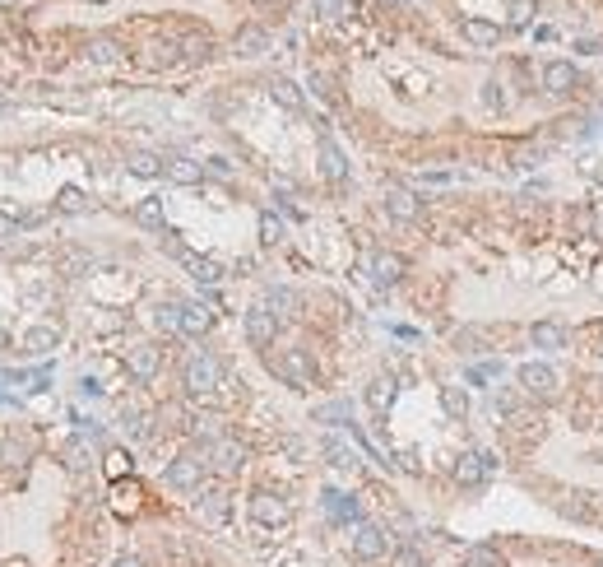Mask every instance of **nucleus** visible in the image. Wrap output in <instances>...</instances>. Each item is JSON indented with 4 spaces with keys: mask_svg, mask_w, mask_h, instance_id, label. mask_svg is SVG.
<instances>
[{
    "mask_svg": "<svg viewBox=\"0 0 603 567\" xmlns=\"http://www.w3.org/2000/svg\"><path fill=\"white\" fill-rule=\"evenodd\" d=\"M181 387L191 391V395H214V391L223 387V363H218L214 354L195 349L191 358L181 363Z\"/></svg>",
    "mask_w": 603,
    "mask_h": 567,
    "instance_id": "nucleus-1",
    "label": "nucleus"
},
{
    "mask_svg": "<svg viewBox=\"0 0 603 567\" xmlns=\"http://www.w3.org/2000/svg\"><path fill=\"white\" fill-rule=\"evenodd\" d=\"M204 475H210V447L172 456V465H168V475H163V479H168L172 489H181V493H200L204 489Z\"/></svg>",
    "mask_w": 603,
    "mask_h": 567,
    "instance_id": "nucleus-2",
    "label": "nucleus"
},
{
    "mask_svg": "<svg viewBox=\"0 0 603 567\" xmlns=\"http://www.w3.org/2000/svg\"><path fill=\"white\" fill-rule=\"evenodd\" d=\"M515 381L529 400H543V404H552L561 395V377H557V368H548V363H525Z\"/></svg>",
    "mask_w": 603,
    "mask_h": 567,
    "instance_id": "nucleus-3",
    "label": "nucleus"
},
{
    "mask_svg": "<svg viewBox=\"0 0 603 567\" xmlns=\"http://www.w3.org/2000/svg\"><path fill=\"white\" fill-rule=\"evenodd\" d=\"M269 368H274L288 387H311V381H316V363L306 358V349H283L279 358H269Z\"/></svg>",
    "mask_w": 603,
    "mask_h": 567,
    "instance_id": "nucleus-4",
    "label": "nucleus"
},
{
    "mask_svg": "<svg viewBox=\"0 0 603 567\" xmlns=\"http://www.w3.org/2000/svg\"><path fill=\"white\" fill-rule=\"evenodd\" d=\"M385 549H390V539H385V531L377 521H358V525H353V554H358L362 563L385 558Z\"/></svg>",
    "mask_w": 603,
    "mask_h": 567,
    "instance_id": "nucleus-5",
    "label": "nucleus"
},
{
    "mask_svg": "<svg viewBox=\"0 0 603 567\" xmlns=\"http://www.w3.org/2000/svg\"><path fill=\"white\" fill-rule=\"evenodd\" d=\"M242 465H246V442H237V437H218L214 447H210V470H218V475H242Z\"/></svg>",
    "mask_w": 603,
    "mask_h": 567,
    "instance_id": "nucleus-6",
    "label": "nucleus"
},
{
    "mask_svg": "<svg viewBox=\"0 0 603 567\" xmlns=\"http://www.w3.org/2000/svg\"><path fill=\"white\" fill-rule=\"evenodd\" d=\"M492 456H483V451H464L460 460H455V483L460 489H483L488 483V475H492Z\"/></svg>",
    "mask_w": 603,
    "mask_h": 567,
    "instance_id": "nucleus-7",
    "label": "nucleus"
},
{
    "mask_svg": "<svg viewBox=\"0 0 603 567\" xmlns=\"http://www.w3.org/2000/svg\"><path fill=\"white\" fill-rule=\"evenodd\" d=\"M543 89L552 98H571L580 89V70L571 66V60H548V66H543Z\"/></svg>",
    "mask_w": 603,
    "mask_h": 567,
    "instance_id": "nucleus-8",
    "label": "nucleus"
},
{
    "mask_svg": "<svg viewBox=\"0 0 603 567\" xmlns=\"http://www.w3.org/2000/svg\"><path fill=\"white\" fill-rule=\"evenodd\" d=\"M274 335H279V316L269 312L265 302H260V307L246 312V339H251L256 349H269V344H274Z\"/></svg>",
    "mask_w": 603,
    "mask_h": 567,
    "instance_id": "nucleus-9",
    "label": "nucleus"
},
{
    "mask_svg": "<svg viewBox=\"0 0 603 567\" xmlns=\"http://www.w3.org/2000/svg\"><path fill=\"white\" fill-rule=\"evenodd\" d=\"M385 210H390V219H400V224H413V219L423 214V200L409 187H400V181H390L385 187Z\"/></svg>",
    "mask_w": 603,
    "mask_h": 567,
    "instance_id": "nucleus-10",
    "label": "nucleus"
},
{
    "mask_svg": "<svg viewBox=\"0 0 603 567\" xmlns=\"http://www.w3.org/2000/svg\"><path fill=\"white\" fill-rule=\"evenodd\" d=\"M195 512H200L204 525H227V516H233V498H227L223 489H200Z\"/></svg>",
    "mask_w": 603,
    "mask_h": 567,
    "instance_id": "nucleus-11",
    "label": "nucleus"
},
{
    "mask_svg": "<svg viewBox=\"0 0 603 567\" xmlns=\"http://www.w3.org/2000/svg\"><path fill=\"white\" fill-rule=\"evenodd\" d=\"M126 368H131L135 381H154L158 368H163V349H158V344H135L131 358H126Z\"/></svg>",
    "mask_w": 603,
    "mask_h": 567,
    "instance_id": "nucleus-12",
    "label": "nucleus"
},
{
    "mask_svg": "<svg viewBox=\"0 0 603 567\" xmlns=\"http://www.w3.org/2000/svg\"><path fill=\"white\" fill-rule=\"evenodd\" d=\"M251 516L260 525H283L288 516H293V507H288L279 493H251Z\"/></svg>",
    "mask_w": 603,
    "mask_h": 567,
    "instance_id": "nucleus-13",
    "label": "nucleus"
},
{
    "mask_svg": "<svg viewBox=\"0 0 603 567\" xmlns=\"http://www.w3.org/2000/svg\"><path fill=\"white\" fill-rule=\"evenodd\" d=\"M321 172H325V181L344 187V177H348V158H344V149L335 145V140H321Z\"/></svg>",
    "mask_w": 603,
    "mask_h": 567,
    "instance_id": "nucleus-14",
    "label": "nucleus"
},
{
    "mask_svg": "<svg viewBox=\"0 0 603 567\" xmlns=\"http://www.w3.org/2000/svg\"><path fill=\"white\" fill-rule=\"evenodd\" d=\"M404 256H394V252H381V256H371V279L381 284V289H390V284H400L404 279Z\"/></svg>",
    "mask_w": 603,
    "mask_h": 567,
    "instance_id": "nucleus-15",
    "label": "nucleus"
},
{
    "mask_svg": "<svg viewBox=\"0 0 603 567\" xmlns=\"http://www.w3.org/2000/svg\"><path fill=\"white\" fill-rule=\"evenodd\" d=\"M210 326H214V312L204 307V302H181V335L200 339Z\"/></svg>",
    "mask_w": 603,
    "mask_h": 567,
    "instance_id": "nucleus-16",
    "label": "nucleus"
},
{
    "mask_svg": "<svg viewBox=\"0 0 603 567\" xmlns=\"http://www.w3.org/2000/svg\"><path fill=\"white\" fill-rule=\"evenodd\" d=\"M460 33L469 37L473 47H496V43H502V37H506V33L496 28V24H488V19H473V14H469L464 24H460Z\"/></svg>",
    "mask_w": 603,
    "mask_h": 567,
    "instance_id": "nucleus-17",
    "label": "nucleus"
},
{
    "mask_svg": "<svg viewBox=\"0 0 603 567\" xmlns=\"http://www.w3.org/2000/svg\"><path fill=\"white\" fill-rule=\"evenodd\" d=\"M529 344H534V349H543V354H552V349L567 344V331H561L557 321H534V326H529Z\"/></svg>",
    "mask_w": 603,
    "mask_h": 567,
    "instance_id": "nucleus-18",
    "label": "nucleus"
},
{
    "mask_svg": "<svg viewBox=\"0 0 603 567\" xmlns=\"http://www.w3.org/2000/svg\"><path fill=\"white\" fill-rule=\"evenodd\" d=\"M233 47H237V56H265L269 52V33L256 28V24H246V28H237Z\"/></svg>",
    "mask_w": 603,
    "mask_h": 567,
    "instance_id": "nucleus-19",
    "label": "nucleus"
},
{
    "mask_svg": "<svg viewBox=\"0 0 603 567\" xmlns=\"http://www.w3.org/2000/svg\"><path fill=\"white\" fill-rule=\"evenodd\" d=\"M126 172H135V177H163V172H168V164H163L158 154H149V149H131L126 154Z\"/></svg>",
    "mask_w": 603,
    "mask_h": 567,
    "instance_id": "nucleus-20",
    "label": "nucleus"
},
{
    "mask_svg": "<svg viewBox=\"0 0 603 567\" xmlns=\"http://www.w3.org/2000/svg\"><path fill=\"white\" fill-rule=\"evenodd\" d=\"M269 98H274L279 108H288V112H302V89L293 84V79H283V75L269 79Z\"/></svg>",
    "mask_w": 603,
    "mask_h": 567,
    "instance_id": "nucleus-21",
    "label": "nucleus"
},
{
    "mask_svg": "<svg viewBox=\"0 0 603 567\" xmlns=\"http://www.w3.org/2000/svg\"><path fill=\"white\" fill-rule=\"evenodd\" d=\"M168 177L177 181V187H200L204 164H195V158H168Z\"/></svg>",
    "mask_w": 603,
    "mask_h": 567,
    "instance_id": "nucleus-22",
    "label": "nucleus"
},
{
    "mask_svg": "<svg viewBox=\"0 0 603 567\" xmlns=\"http://www.w3.org/2000/svg\"><path fill=\"white\" fill-rule=\"evenodd\" d=\"M265 307L274 312L279 321H293L302 302H298V293H293V289H269V293H265Z\"/></svg>",
    "mask_w": 603,
    "mask_h": 567,
    "instance_id": "nucleus-23",
    "label": "nucleus"
},
{
    "mask_svg": "<svg viewBox=\"0 0 603 567\" xmlns=\"http://www.w3.org/2000/svg\"><path fill=\"white\" fill-rule=\"evenodd\" d=\"M24 465H28V442L24 437L0 442V470H24Z\"/></svg>",
    "mask_w": 603,
    "mask_h": 567,
    "instance_id": "nucleus-24",
    "label": "nucleus"
},
{
    "mask_svg": "<svg viewBox=\"0 0 603 567\" xmlns=\"http://www.w3.org/2000/svg\"><path fill=\"white\" fill-rule=\"evenodd\" d=\"M321 498H325V512L335 516V521H353V525H358V502H353V498H344L339 489H325Z\"/></svg>",
    "mask_w": 603,
    "mask_h": 567,
    "instance_id": "nucleus-25",
    "label": "nucleus"
},
{
    "mask_svg": "<svg viewBox=\"0 0 603 567\" xmlns=\"http://www.w3.org/2000/svg\"><path fill=\"white\" fill-rule=\"evenodd\" d=\"M60 344V326H33L28 335H24V349L28 354H52Z\"/></svg>",
    "mask_w": 603,
    "mask_h": 567,
    "instance_id": "nucleus-26",
    "label": "nucleus"
},
{
    "mask_svg": "<svg viewBox=\"0 0 603 567\" xmlns=\"http://www.w3.org/2000/svg\"><path fill=\"white\" fill-rule=\"evenodd\" d=\"M135 224L149 228V233H163V200L158 196H149V200H139V205H135Z\"/></svg>",
    "mask_w": 603,
    "mask_h": 567,
    "instance_id": "nucleus-27",
    "label": "nucleus"
},
{
    "mask_svg": "<svg viewBox=\"0 0 603 567\" xmlns=\"http://www.w3.org/2000/svg\"><path fill=\"white\" fill-rule=\"evenodd\" d=\"M89 205H93V200L79 191V187H60L56 191V210L60 214H89Z\"/></svg>",
    "mask_w": 603,
    "mask_h": 567,
    "instance_id": "nucleus-28",
    "label": "nucleus"
},
{
    "mask_svg": "<svg viewBox=\"0 0 603 567\" xmlns=\"http://www.w3.org/2000/svg\"><path fill=\"white\" fill-rule=\"evenodd\" d=\"M390 400H394V377H377V381L367 387V404H371L377 414H385Z\"/></svg>",
    "mask_w": 603,
    "mask_h": 567,
    "instance_id": "nucleus-29",
    "label": "nucleus"
},
{
    "mask_svg": "<svg viewBox=\"0 0 603 567\" xmlns=\"http://www.w3.org/2000/svg\"><path fill=\"white\" fill-rule=\"evenodd\" d=\"M154 326L163 335H177L181 331V302H158V307H154Z\"/></svg>",
    "mask_w": 603,
    "mask_h": 567,
    "instance_id": "nucleus-30",
    "label": "nucleus"
},
{
    "mask_svg": "<svg viewBox=\"0 0 603 567\" xmlns=\"http://www.w3.org/2000/svg\"><path fill=\"white\" fill-rule=\"evenodd\" d=\"M89 60H98V66H112V60H121L116 37H89Z\"/></svg>",
    "mask_w": 603,
    "mask_h": 567,
    "instance_id": "nucleus-31",
    "label": "nucleus"
},
{
    "mask_svg": "<svg viewBox=\"0 0 603 567\" xmlns=\"http://www.w3.org/2000/svg\"><path fill=\"white\" fill-rule=\"evenodd\" d=\"M441 410H446L450 419H464V414H469V395H464V387H441Z\"/></svg>",
    "mask_w": 603,
    "mask_h": 567,
    "instance_id": "nucleus-32",
    "label": "nucleus"
},
{
    "mask_svg": "<svg viewBox=\"0 0 603 567\" xmlns=\"http://www.w3.org/2000/svg\"><path fill=\"white\" fill-rule=\"evenodd\" d=\"M325 456H329V465H335V470H358V456H353L339 437H329V442H325Z\"/></svg>",
    "mask_w": 603,
    "mask_h": 567,
    "instance_id": "nucleus-33",
    "label": "nucleus"
},
{
    "mask_svg": "<svg viewBox=\"0 0 603 567\" xmlns=\"http://www.w3.org/2000/svg\"><path fill=\"white\" fill-rule=\"evenodd\" d=\"M260 242H265V247H279V242H283V219L279 214H260Z\"/></svg>",
    "mask_w": 603,
    "mask_h": 567,
    "instance_id": "nucleus-34",
    "label": "nucleus"
},
{
    "mask_svg": "<svg viewBox=\"0 0 603 567\" xmlns=\"http://www.w3.org/2000/svg\"><path fill=\"white\" fill-rule=\"evenodd\" d=\"M464 567H502V554L488 549V544H473V549L464 554Z\"/></svg>",
    "mask_w": 603,
    "mask_h": 567,
    "instance_id": "nucleus-35",
    "label": "nucleus"
},
{
    "mask_svg": "<svg viewBox=\"0 0 603 567\" xmlns=\"http://www.w3.org/2000/svg\"><path fill=\"white\" fill-rule=\"evenodd\" d=\"M394 567H427V558H423V549H413V544H400V549H394Z\"/></svg>",
    "mask_w": 603,
    "mask_h": 567,
    "instance_id": "nucleus-36",
    "label": "nucleus"
},
{
    "mask_svg": "<svg viewBox=\"0 0 603 567\" xmlns=\"http://www.w3.org/2000/svg\"><path fill=\"white\" fill-rule=\"evenodd\" d=\"M534 19V0H511V28H529Z\"/></svg>",
    "mask_w": 603,
    "mask_h": 567,
    "instance_id": "nucleus-37",
    "label": "nucleus"
},
{
    "mask_svg": "<svg viewBox=\"0 0 603 567\" xmlns=\"http://www.w3.org/2000/svg\"><path fill=\"white\" fill-rule=\"evenodd\" d=\"M186 56H191V60H204V56H210L214 52V43H210V37H186Z\"/></svg>",
    "mask_w": 603,
    "mask_h": 567,
    "instance_id": "nucleus-38",
    "label": "nucleus"
},
{
    "mask_svg": "<svg viewBox=\"0 0 603 567\" xmlns=\"http://www.w3.org/2000/svg\"><path fill=\"white\" fill-rule=\"evenodd\" d=\"M316 14L321 19H344L348 14V0H316Z\"/></svg>",
    "mask_w": 603,
    "mask_h": 567,
    "instance_id": "nucleus-39",
    "label": "nucleus"
},
{
    "mask_svg": "<svg viewBox=\"0 0 603 567\" xmlns=\"http://www.w3.org/2000/svg\"><path fill=\"white\" fill-rule=\"evenodd\" d=\"M483 103H488L492 112H502V108H506V98H502V79H488V89H483Z\"/></svg>",
    "mask_w": 603,
    "mask_h": 567,
    "instance_id": "nucleus-40",
    "label": "nucleus"
},
{
    "mask_svg": "<svg viewBox=\"0 0 603 567\" xmlns=\"http://www.w3.org/2000/svg\"><path fill=\"white\" fill-rule=\"evenodd\" d=\"M107 475H112V479L131 475V456H126V451H107Z\"/></svg>",
    "mask_w": 603,
    "mask_h": 567,
    "instance_id": "nucleus-41",
    "label": "nucleus"
},
{
    "mask_svg": "<svg viewBox=\"0 0 603 567\" xmlns=\"http://www.w3.org/2000/svg\"><path fill=\"white\" fill-rule=\"evenodd\" d=\"M66 465H70V470H84V465H89V451H84V442H70V451H66Z\"/></svg>",
    "mask_w": 603,
    "mask_h": 567,
    "instance_id": "nucleus-42",
    "label": "nucleus"
},
{
    "mask_svg": "<svg viewBox=\"0 0 603 567\" xmlns=\"http://www.w3.org/2000/svg\"><path fill=\"white\" fill-rule=\"evenodd\" d=\"M154 66H168V60H177V43H154Z\"/></svg>",
    "mask_w": 603,
    "mask_h": 567,
    "instance_id": "nucleus-43",
    "label": "nucleus"
},
{
    "mask_svg": "<svg viewBox=\"0 0 603 567\" xmlns=\"http://www.w3.org/2000/svg\"><path fill=\"white\" fill-rule=\"evenodd\" d=\"M204 177H218V181H227V177H233V168H227V158H210V164H204Z\"/></svg>",
    "mask_w": 603,
    "mask_h": 567,
    "instance_id": "nucleus-44",
    "label": "nucleus"
},
{
    "mask_svg": "<svg viewBox=\"0 0 603 567\" xmlns=\"http://www.w3.org/2000/svg\"><path fill=\"white\" fill-rule=\"evenodd\" d=\"M19 224H24V219H14V214H0V242H10V237L19 233Z\"/></svg>",
    "mask_w": 603,
    "mask_h": 567,
    "instance_id": "nucleus-45",
    "label": "nucleus"
},
{
    "mask_svg": "<svg viewBox=\"0 0 603 567\" xmlns=\"http://www.w3.org/2000/svg\"><path fill=\"white\" fill-rule=\"evenodd\" d=\"M316 419L335 423V419H348V404H325V410H316Z\"/></svg>",
    "mask_w": 603,
    "mask_h": 567,
    "instance_id": "nucleus-46",
    "label": "nucleus"
},
{
    "mask_svg": "<svg viewBox=\"0 0 603 567\" xmlns=\"http://www.w3.org/2000/svg\"><path fill=\"white\" fill-rule=\"evenodd\" d=\"M400 470H409V475H418V456H413V451H400Z\"/></svg>",
    "mask_w": 603,
    "mask_h": 567,
    "instance_id": "nucleus-47",
    "label": "nucleus"
},
{
    "mask_svg": "<svg viewBox=\"0 0 603 567\" xmlns=\"http://www.w3.org/2000/svg\"><path fill=\"white\" fill-rule=\"evenodd\" d=\"M575 52H585V56H594V52H603V47H599V37H580V43H575Z\"/></svg>",
    "mask_w": 603,
    "mask_h": 567,
    "instance_id": "nucleus-48",
    "label": "nucleus"
},
{
    "mask_svg": "<svg viewBox=\"0 0 603 567\" xmlns=\"http://www.w3.org/2000/svg\"><path fill=\"white\" fill-rule=\"evenodd\" d=\"M112 567H144V563H139V558H131V554H126V558H116V563H112Z\"/></svg>",
    "mask_w": 603,
    "mask_h": 567,
    "instance_id": "nucleus-49",
    "label": "nucleus"
},
{
    "mask_svg": "<svg viewBox=\"0 0 603 567\" xmlns=\"http://www.w3.org/2000/svg\"><path fill=\"white\" fill-rule=\"evenodd\" d=\"M0 349H10V335L5 331H0Z\"/></svg>",
    "mask_w": 603,
    "mask_h": 567,
    "instance_id": "nucleus-50",
    "label": "nucleus"
},
{
    "mask_svg": "<svg viewBox=\"0 0 603 567\" xmlns=\"http://www.w3.org/2000/svg\"><path fill=\"white\" fill-rule=\"evenodd\" d=\"M19 5V0H0V10H14Z\"/></svg>",
    "mask_w": 603,
    "mask_h": 567,
    "instance_id": "nucleus-51",
    "label": "nucleus"
},
{
    "mask_svg": "<svg viewBox=\"0 0 603 567\" xmlns=\"http://www.w3.org/2000/svg\"><path fill=\"white\" fill-rule=\"evenodd\" d=\"M260 5H274V0H260Z\"/></svg>",
    "mask_w": 603,
    "mask_h": 567,
    "instance_id": "nucleus-52",
    "label": "nucleus"
},
{
    "mask_svg": "<svg viewBox=\"0 0 603 567\" xmlns=\"http://www.w3.org/2000/svg\"><path fill=\"white\" fill-rule=\"evenodd\" d=\"M98 5H102V0H98Z\"/></svg>",
    "mask_w": 603,
    "mask_h": 567,
    "instance_id": "nucleus-53",
    "label": "nucleus"
},
{
    "mask_svg": "<svg viewBox=\"0 0 603 567\" xmlns=\"http://www.w3.org/2000/svg\"><path fill=\"white\" fill-rule=\"evenodd\" d=\"M599 567H603V563H599Z\"/></svg>",
    "mask_w": 603,
    "mask_h": 567,
    "instance_id": "nucleus-54",
    "label": "nucleus"
}]
</instances>
